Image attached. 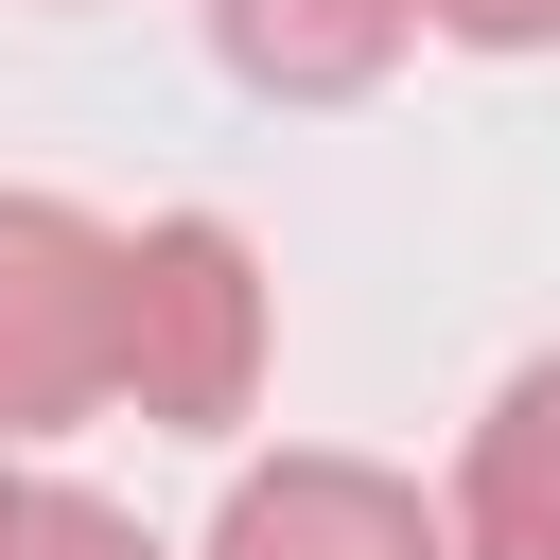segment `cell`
Here are the masks:
<instances>
[{"instance_id":"cell-4","label":"cell","mask_w":560,"mask_h":560,"mask_svg":"<svg viewBox=\"0 0 560 560\" xmlns=\"http://www.w3.org/2000/svg\"><path fill=\"white\" fill-rule=\"evenodd\" d=\"M210 52L262 105H368L420 52V0H210Z\"/></svg>"},{"instance_id":"cell-1","label":"cell","mask_w":560,"mask_h":560,"mask_svg":"<svg viewBox=\"0 0 560 560\" xmlns=\"http://www.w3.org/2000/svg\"><path fill=\"white\" fill-rule=\"evenodd\" d=\"M262 245L228 228V210H158V228H122V368H105V402H140L158 438H228L245 402H262Z\"/></svg>"},{"instance_id":"cell-2","label":"cell","mask_w":560,"mask_h":560,"mask_svg":"<svg viewBox=\"0 0 560 560\" xmlns=\"http://www.w3.org/2000/svg\"><path fill=\"white\" fill-rule=\"evenodd\" d=\"M122 368V228L70 192H0V455L70 438Z\"/></svg>"},{"instance_id":"cell-6","label":"cell","mask_w":560,"mask_h":560,"mask_svg":"<svg viewBox=\"0 0 560 560\" xmlns=\"http://www.w3.org/2000/svg\"><path fill=\"white\" fill-rule=\"evenodd\" d=\"M0 560H158V542H140V508H105V490H70V472H18Z\"/></svg>"},{"instance_id":"cell-8","label":"cell","mask_w":560,"mask_h":560,"mask_svg":"<svg viewBox=\"0 0 560 560\" xmlns=\"http://www.w3.org/2000/svg\"><path fill=\"white\" fill-rule=\"evenodd\" d=\"M0 508H18V472H0Z\"/></svg>"},{"instance_id":"cell-5","label":"cell","mask_w":560,"mask_h":560,"mask_svg":"<svg viewBox=\"0 0 560 560\" xmlns=\"http://www.w3.org/2000/svg\"><path fill=\"white\" fill-rule=\"evenodd\" d=\"M455 560H560V350H525L455 455Z\"/></svg>"},{"instance_id":"cell-7","label":"cell","mask_w":560,"mask_h":560,"mask_svg":"<svg viewBox=\"0 0 560 560\" xmlns=\"http://www.w3.org/2000/svg\"><path fill=\"white\" fill-rule=\"evenodd\" d=\"M420 35H455V52H560V0H420Z\"/></svg>"},{"instance_id":"cell-3","label":"cell","mask_w":560,"mask_h":560,"mask_svg":"<svg viewBox=\"0 0 560 560\" xmlns=\"http://www.w3.org/2000/svg\"><path fill=\"white\" fill-rule=\"evenodd\" d=\"M210 560H455V508H420L368 455H262L210 508Z\"/></svg>"}]
</instances>
